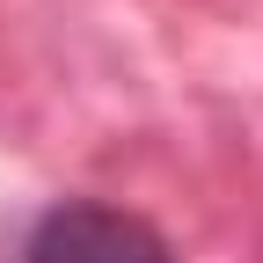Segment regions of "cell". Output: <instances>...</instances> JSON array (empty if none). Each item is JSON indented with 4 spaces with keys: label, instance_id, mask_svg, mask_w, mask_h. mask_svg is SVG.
Returning a JSON list of instances; mask_svg holds the SVG:
<instances>
[{
    "label": "cell",
    "instance_id": "cell-1",
    "mask_svg": "<svg viewBox=\"0 0 263 263\" xmlns=\"http://www.w3.org/2000/svg\"><path fill=\"white\" fill-rule=\"evenodd\" d=\"M22 263H176L168 234L124 205H95V197H66L51 205L22 241Z\"/></svg>",
    "mask_w": 263,
    "mask_h": 263
}]
</instances>
